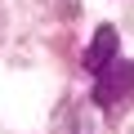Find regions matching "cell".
<instances>
[{
    "instance_id": "cell-1",
    "label": "cell",
    "mask_w": 134,
    "mask_h": 134,
    "mask_svg": "<svg viewBox=\"0 0 134 134\" xmlns=\"http://www.w3.org/2000/svg\"><path fill=\"white\" fill-rule=\"evenodd\" d=\"M134 94V63H112V67H103L98 72V81H94V103L98 107H121L125 98Z\"/></svg>"
},
{
    "instance_id": "cell-2",
    "label": "cell",
    "mask_w": 134,
    "mask_h": 134,
    "mask_svg": "<svg viewBox=\"0 0 134 134\" xmlns=\"http://www.w3.org/2000/svg\"><path fill=\"white\" fill-rule=\"evenodd\" d=\"M116 49H121V36H116V27H98L94 31V40H90V49H85V72H103V67H112L116 63Z\"/></svg>"
}]
</instances>
